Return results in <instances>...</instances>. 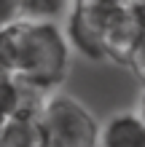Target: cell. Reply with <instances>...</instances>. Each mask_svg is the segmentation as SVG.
<instances>
[{"instance_id":"10","label":"cell","mask_w":145,"mask_h":147,"mask_svg":"<svg viewBox=\"0 0 145 147\" xmlns=\"http://www.w3.org/2000/svg\"><path fill=\"white\" fill-rule=\"evenodd\" d=\"M126 5H129V11L134 13L137 24H140L142 32H145V0H126Z\"/></svg>"},{"instance_id":"9","label":"cell","mask_w":145,"mask_h":147,"mask_svg":"<svg viewBox=\"0 0 145 147\" xmlns=\"http://www.w3.org/2000/svg\"><path fill=\"white\" fill-rule=\"evenodd\" d=\"M19 19H22L19 0H0V30L14 24V22H19Z\"/></svg>"},{"instance_id":"8","label":"cell","mask_w":145,"mask_h":147,"mask_svg":"<svg viewBox=\"0 0 145 147\" xmlns=\"http://www.w3.org/2000/svg\"><path fill=\"white\" fill-rule=\"evenodd\" d=\"M124 67H129L132 75H134V78H137V80L145 86V32L140 35V40L134 43V48L129 51V56H126Z\"/></svg>"},{"instance_id":"1","label":"cell","mask_w":145,"mask_h":147,"mask_svg":"<svg viewBox=\"0 0 145 147\" xmlns=\"http://www.w3.org/2000/svg\"><path fill=\"white\" fill-rule=\"evenodd\" d=\"M38 120L46 136V147H97V118L70 94L51 91L38 112Z\"/></svg>"},{"instance_id":"12","label":"cell","mask_w":145,"mask_h":147,"mask_svg":"<svg viewBox=\"0 0 145 147\" xmlns=\"http://www.w3.org/2000/svg\"><path fill=\"white\" fill-rule=\"evenodd\" d=\"M78 5H89V3H113V0H75Z\"/></svg>"},{"instance_id":"5","label":"cell","mask_w":145,"mask_h":147,"mask_svg":"<svg viewBox=\"0 0 145 147\" xmlns=\"http://www.w3.org/2000/svg\"><path fill=\"white\" fill-rule=\"evenodd\" d=\"M0 147H46V136L38 118H8L0 128Z\"/></svg>"},{"instance_id":"2","label":"cell","mask_w":145,"mask_h":147,"mask_svg":"<svg viewBox=\"0 0 145 147\" xmlns=\"http://www.w3.org/2000/svg\"><path fill=\"white\" fill-rule=\"evenodd\" d=\"M124 0H113V3H89V5H73L70 16H67V46H73L78 54L86 59H105V27Z\"/></svg>"},{"instance_id":"3","label":"cell","mask_w":145,"mask_h":147,"mask_svg":"<svg viewBox=\"0 0 145 147\" xmlns=\"http://www.w3.org/2000/svg\"><path fill=\"white\" fill-rule=\"evenodd\" d=\"M140 35H142V27L137 24L134 13L129 11V5L124 0V5L110 16V22L105 27V59L124 64L129 51L134 48V43L140 40Z\"/></svg>"},{"instance_id":"6","label":"cell","mask_w":145,"mask_h":147,"mask_svg":"<svg viewBox=\"0 0 145 147\" xmlns=\"http://www.w3.org/2000/svg\"><path fill=\"white\" fill-rule=\"evenodd\" d=\"M65 5L67 0H19V13L30 22H54Z\"/></svg>"},{"instance_id":"7","label":"cell","mask_w":145,"mask_h":147,"mask_svg":"<svg viewBox=\"0 0 145 147\" xmlns=\"http://www.w3.org/2000/svg\"><path fill=\"white\" fill-rule=\"evenodd\" d=\"M16 102H19V80L14 75H0V128L8 118L16 115Z\"/></svg>"},{"instance_id":"11","label":"cell","mask_w":145,"mask_h":147,"mask_svg":"<svg viewBox=\"0 0 145 147\" xmlns=\"http://www.w3.org/2000/svg\"><path fill=\"white\" fill-rule=\"evenodd\" d=\"M137 115H140V120L145 123V91H142V96H140V112H137Z\"/></svg>"},{"instance_id":"4","label":"cell","mask_w":145,"mask_h":147,"mask_svg":"<svg viewBox=\"0 0 145 147\" xmlns=\"http://www.w3.org/2000/svg\"><path fill=\"white\" fill-rule=\"evenodd\" d=\"M99 147H145V123L137 112H116L99 128Z\"/></svg>"}]
</instances>
